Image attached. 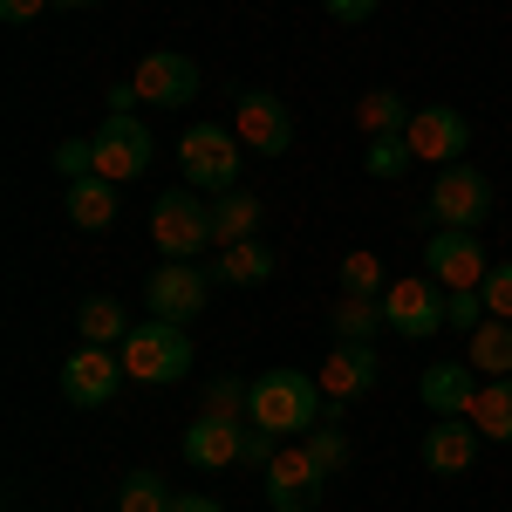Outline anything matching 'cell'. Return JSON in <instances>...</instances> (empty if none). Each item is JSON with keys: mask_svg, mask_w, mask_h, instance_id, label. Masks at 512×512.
I'll use <instances>...</instances> for the list:
<instances>
[{"mask_svg": "<svg viewBox=\"0 0 512 512\" xmlns=\"http://www.w3.org/2000/svg\"><path fill=\"white\" fill-rule=\"evenodd\" d=\"M403 137H410L417 164H465V151H472V123H465V110H451V103H424Z\"/></svg>", "mask_w": 512, "mask_h": 512, "instance_id": "8", "label": "cell"}, {"mask_svg": "<svg viewBox=\"0 0 512 512\" xmlns=\"http://www.w3.org/2000/svg\"><path fill=\"white\" fill-rule=\"evenodd\" d=\"M144 171H151V130L137 117H103V130H96V178L123 185V178H144Z\"/></svg>", "mask_w": 512, "mask_h": 512, "instance_id": "12", "label": "cell"}, {"mask_svg": "<svg viewBox=\"0 0 512 512\" xmlns=\"http://www.w3.org/2000/svg\"><path fill=\"white\" fill-rule=\"evenodd\" d=\"M171 512H226V506H219V499H205V492H178Z\"/></svg>", "mask_w": 512, "mask_h": 512, "instance_id": "39", "label": "cell"}, {"mask_svg": "<svg viewBox=\"0 0 512 512\" xmlns=\"http://www.w3.org/2000/svg\"><path fill=\"white\" fill-rule=\"evenodd\" d=\"M205 287H212V280L198 274L192 260H164L158 274L144 280V301H151V315H158V321H178V328H192V321L205 315Z\"/></svg>", "mask_w": 512, "mask_h": 512, "instance_id": "10", "label": "cell"}, {"mask_svg": "<svg viewBox=\"0 0 512 512\" xmlns=\"http://www.w3.org/2000/svg\"><path fill=\"white\" fill-rule=\"evenodd\" d=\"M137 96L144 103H158V110H178V103H192L198 96V62L192 55H178V48H158V55H144L137 62Z\"/></svg>", "mask_w": 512, "mask_h": 512, "instance_id": "13", "label": "cell"}, {"mask_svg": "<svg viewBox=\"0 0 512 512\" xmlns=\"http://www.w3.org/2000/svg\"><path fill=\"white\" fill-rule=\"evenodd\" d=\"M267 274H274V253H267L260 239H239V246H219V267H212V280H233V287H260Z\"/></svg>", "mask_w": 512, "mask_h": 512, "instance_id": "24", "label": "cell"}, {"mask_svg": "<svg viewBox=\"0 0 512 512\" xmlns=\"http://www.w3.org/2000/svg\"><path fill=\"white\" fill-rule=\"evenodd\" d=\"M274 458H280L274 431H267V424H253V417H246V424H239V465H253V472H267V465H274Z\"/></svg>", "mask_w": 512, "mask_h": 512, "instance_id": "31", "label": "cell"}, {"mask_svg": "<svg viewBox=\"0 0 512 512\" xmlns=\"http://www.w3.org/2000/svg\"><path fill=\"white\" fill-rule=\"evenodd\" d=\"M260 212H267V205H260V198L253 192H219L212 198V246H239V239H253V226H260Z\"/></svg>", "mask_w": 512, "mask_h": 512, "instance_id": "20", "label": "cell"}, {"mask_svg": "<svg viewBox=\"0 0 512 512\" xmlns=\"http://www.w3.org/2000/svg\"><path fill=\"white\" fill-rule=\"evenodd\" d=\"M465 362H472V369H485V383H492V376H512V321H499V315H485L472 328V335H465Z\"/></svg>", "mask_w": 512, "mask_h": 512, "instance_id": "21", "label": "cell"}, {"mask_svg": "<svg viewBox=\"0 0 512 512\" xmlns=\"http://www.w3.org/2000/svg\"><path fill=\"white\" fill-rule=\"evenodd\" d=\"M62 7H96V0H62Z\"/></svg>", "mask_w": 512, "mask_h": 512, "instance_id": "40", "label": "cell"}, {"mask_svg": "<svg viewBox=\"0 0 512 512\" xmlns=\"http://www.w3.org/2000/svg\"><path fill=\"white\" fill-rule=\"evenodd\" d=\"M35 14H41V0H0V21H7V28H28Z\"/></svg>", "mask_w": 512, "mask_h": 512, "instance_id": "37", "label": "cell"}, {"mask_svg": "<svg viewBox=\"0 0 512 512\" xmlns=\"http://www.w3.org/2000/svg\"><path fill=\"white\" fill-rule=\"evenodd\" d=\"M362 164H369V178H383V185H396L410 164H417V151H410V137L403 130H390V137H369V151H362Z\"/></svg>", "mask_w": 512, "mask_h": 512, "instance_id": "27", "label": "cell"}, {"mask_svg": "<svg viewBox=\"0 0 512 512\" xmlns=\"http://www.w3.org/2000/svg\"><path fill=\"white\" fill-rule=\"evenodd\" d=\"M431 219L437 233L451 226V233H478L485 219H492V178L478 171V164H444L431 185V205L417 212V226Z\"/></svg>", "mask_w": 512, "mask_h": 512, "instance_id": "3", "label": "cell"}, {"mask_svg": "<svg viewBox=\"0 0 512 512\" xmlns=\"http://www.w3.org/2000/svg\"><path fill=\"white\" fill-rule=\"evenodd\" d=\"M198 410H212V417H239V424H246V410H253V383H239V376H212Z\"/></svg>", "mask_w": 512, "mask_h": 512, "instance_id": "29", "label": "cell"}, {"mask_svg": "<svg viewBox=\"0 0 512 512\" xmlns=\"http://www.w3.org/2000/svg\"><path fill=\"white\" fill-rule=\"evenodd\" d=\"M233 130H239V144L260 151V158H280L294 144V117H287V103L267 96V89H239L233 96Z\"/></svg>", "mask_w": 512, "mask_h": 512, "instance_id": "7", "label": "cell"}, {"mask_svg": "<svg viewBox=\"0 0 512 512\" xmlns=\"http://www.w3.org/2000/svg\"><path fill=\"white\" fill-rule=\"evenodd\" d=\"M260 478H267V506L274 512H315L321 506V478L328 472H321L308 451H280Z\"/></svg>", "mask_w": 512, "mask_h": 512, "instance_id": "14", "label": "cell"}, {"mask_svg": "<svg viewBox=\"0 0 512 512\" xmlns=\"http://www.w3.org/2000/svg\"><path fill=\"white\" fill-rule=\"evenodd\" d=\"M376 376H383V362H376V342H335L328 349V362L315 369V383H321V396H369L376 390Z\"/></svg>", "mask_w": 512, "mask_h": 512, "instance_id": "15", "label": "cell"}, {"mask_svg": "<svg viewBox=\"0 0 512 512\" xmlns=\"http://www.w3.org/2000/svg\"><path fill=\"white\" fill-rule=\"evenodd\" d=\"M478 321H485V294H478V287H458V294L444 301V328H458V335H472Z\"/></svg>", "mask_w": 512, "mask_h": 512, "instance_id": "34", "label": "cell"}, {"mask_svg": "<svg viewBox=\"0 0 512 512\" xmlns=\"http://www.w3.org/2000/svg\"><path fill=\"white\" fill-rule=\"evenodd\" d=\"M69 226L82 233H103V226H117V185L110 178H69Z\"/></svg>", "mask_w": 512, "mask_h": 512, "instance_id": "19", "label": "cell"}, {"mask_svg": "<svg viewBox=\"0 0 512 512\" xmlns=\"http://www.w3.org/2000/svg\"><path fill=\"white\" fill-rule=\"evenodd\" d=\"M424 274L444 287V294H458V287H478V280L492 274L485 267V246H478V233H431L424 239Z\"/></svg>", "mask_w": 512, "mask_h": 512, "instance_id": "11", "label": "cell"}, {"mask_svg": "<svg viewBox=\"0 0 512 512\" xmlns=\"http://www.w3.org/2000/svg\"><path fill=\"white\" fill-rule=\"evenodd\" d=\"M308 458H315L321 472H342V465H349V437H342V424H315V444H308Z\"/></svg>", "mask_w": 512, "mask_h": 512, "instance_id": "32", "label": "cell"}, {"mask_svg": "<svg viewBox=\"0 0 512 512\" xmlns=\"http://www.w3.org/2000/svg\"><path fill=\"white\" fill-rule=\"evenodd\" d=\"M151 239H158L164 260H192L212 246V198L192 192V185H171L151 205Z\"/></svg>", "mask_w": 512, "mask_h": 512, "instance_id": "4", "label": "cell"}, {"mask_svg": "<svg viewBox=\"0 0 512 512\" xmlns=\"http://www.w3.org/2000/svg\"><path fill=\"white\" fill-rule=\"evenodd\" d=\"M478 294H485V315L512 321V260H499V267H492V274L478 280Z\"/></svg>", "mask_w": 512, "mask_h": 512, "instance_id": "35", "label": "cell"}, {"mask_svg": "<svg viewBox=\"0 0 512 512\" xmlns=\"http://www.w3.org/2000/svg\"><path fill=\"white\" fill-rule=\"evenodd\" d=\"M185 465H198V472L239 465V417H212V410H198V424L185 431Z\"/></svg>", "mask_w": 512, "mask_h": 512, "instance_id": "18", "label": "cell"}, {"mask_svg": "<svg viewBox=\"0 0 512 512\" xmlns=\"http://www.w3.org/2000/svg\"><path fill=\"white\" fill-rule=\"evenodd\" d=\"M321 410H328V396H321L315 376H301V369H267L260 383H253V424H267L274 437H294V431H315Z\"/></svg>", "mask_w": 512, "mask_h": 512, "instance_id": "1", "label": "cell"}, {"mask_svg": "<svg viewBox=\"0 0 512 512\" xmlns=\"http://www.w3.org/2000/svg\"><path fill=\"white\" fill-rule=\"evenodd\" d=\"M178 164H185V185H192V192L219 198V192L239 185L246 144H239V130H226V123H192L185 144H178Z\"/></svg>", "mask_w": 512, "mask_h": 512, "instance_id": "2", "label": "cell"}, {"mask_svg": "<svg viewBox=\"0 0 512 512\" xmlns=\"http://www.w3.org/2000/svg\"><path fill=\"white\" fill-rule=\"evenodd\" d=\"M171 499H178V492H171L158 472H130L117 485V512H171Z\"/></svg>", "mask_w": 512, "mask_h": 512, "instance_id": "28", "label": "cell"}, {"mask_svg": "<svg viewBox=\"0 0 512 512\" xmlns=\"http://www.w3.org/2000/svg\"><path fill=\"white\" fill-rule=\"evenodd\" d=\"M76 328H82V342H89V349H110V342H123V335L137 328V321L123 315V308L110 301V294H96V301H82Z\"/></svg>", "mask_w": 512, "mask_h": 512, "instance_id": "25", "label": "cell"}, {"mask_svg": "<svg viewBox=\"0 0 512 512\" xmlns=\"http://www.w3.org/2000/svg\"><path fill=\"white\" fill-rule=\"evenodd\" d=\"M472 458H478V424L472 417H437L431 431H424V472L458 478V472H472Z\"/></svg>", "mask_w": 512, "mask_h": 512, "instance_id": "17", "label": "cell"}, {"mask_svg": "<svg viewBox=\"0 0 512 512\" xmlns=\"http://www.w3.org/2000/svg\"><path fill=\"white\" fill-rule=\"evenodd\" d=\"M410 117H417V110H410V103H403L396 89H369V96L355 103V123H362L369 137H390V130H410Z\"/></svg>", "mask_w": 512, "mask_h": 512, "instance_id": "26", "label": "cell"}, {"mask_svg": "<svg viewBox=\"0 0 512 512\" xmlns=\"http://www.w3.org/2000/svg\"><path fill=\"white\" fill-rule=\"evenodd\" d=\"M444 287H437L431 274H403L383 287V315H390V328L403 335V342H431L437 328H444Z\"/></svg>", "mask_w": 512, "mask_h": 512, "instance_id": "6", "label": "cell"}, {"mask_svg": "<svg viewBox=\"0 0 512 512\" xmlns=\"http://www.w3.org/2000/svg\"><path fill=\"white\" fill-rule=\"evenodd\" d=\"M472 424H478V437H492V444H512V376H492V383H478Z\"/></svg>", "mask_w": 512, "mask_h": 512, "instance_id": "22", "label": "cell"}, {"mask_svg": "<svg viewBox=\"0 0 512 512\" xmlns=\"http://www.w3.org/2000/svg\"><path fill=\"white\" fill-rule=\"evenodd\" d=\"M55 171H62V178H96V137L55 144Z\"/></svg>", "mask_w": 512, "mask_h": 512, "instance_id": "33", "label": "cell"}, {"mask_svg": "<svg viewBox=\"0 0 512 512\" xmlns=\"http://www.w3.org/2000/svg\"><path fill=\"white\" fill-rule=\"evenodd\" d=\"M103 103H110V117H130V110H137L144 96H137V82H117V89H110Z\"/></svg>", "mask_w": 512, "mask_h": 512, "instance_id": "38", "label": "cell"}, {"mask_svg": "<svg viewBox=\"0 0 512 512\" xmlns=\"http://www.w3.org/2000/svg\"><path fill=\"white\" fill-rule=\"evenodd\" d=\"M123 355H110V349H89L82 342L69 362H62V403H76V410H103L110 396L123 390Z\"/></svg>", "mask_w": 512, "mask_h": 512, "instance_id": "9", "label": "cell"}, {"mask_svg": "<svg viewBox=\"0 0 512 512\" xmlns=\"http://www.w3.org/2000/svg\"><path fill=\"white\" fill-rule=\"evenodd\" d=\"M342 294H376L383 301V260L376 253H349L342 260Z\"/></svg>", "mask_w": 512, "mask_h": 512, "instance_id": "30", "label": "cell"}, {"mask_svg": "<svg viewBox=\"0 0 512 512\" xmlns=\"http://www.w3.org/2000/svg\"><path fill=\"white\" fill-rule=\"evenodd\" d=\"M417 396H424V410H431V417H472L478 369H472V362H431V369L417 376Z\"/></svg>", "mask_w": 512, "mask_h": 512, "instance_id": "16", "label": "cell"}, {"mask_svg": "<svg viewBox=\"0 0 512 512\" xmlns=\"http://www.w3.org/2000/svg\"><path fill=\"white\" fill-rule=\"evenodd\" d=\"M123 369L137 376V383H178L185 369H192V335L178 328V321H137L130 335H123Z\"/></svg>", "mask_w": 512, "mask_h": 512, "instance_id": "5", "label": "cell"}, {"mask_svg": "<svg viewBox=\"0 0 512 512\" xmlns=\"http://www.w3.org/2000/svg\"><path fill=\"white\" fill-rule=\"evenodd\" d=\"M328 321H335V342H376V328H390V315H383L376 294H342Z\"/></svg>", "mask_w": 512, "mask_h": 512, "instance_id": "23", "label": "cell"}, {"mask_svg": "<svg viewBox=\"0 0 512 512\" xmlns=\"http://www.w3.org/2000/svg\"><path fill=\"white\" fill-rule=\"evenodd\" d=\"M321 7H328V21H342V28H355V21H369V14H376L383 0H321Z\"/></svg>", "mask_w": 512, "mask_h": 512, "instance_id": "36", "label": "cell"}]
</instances>
